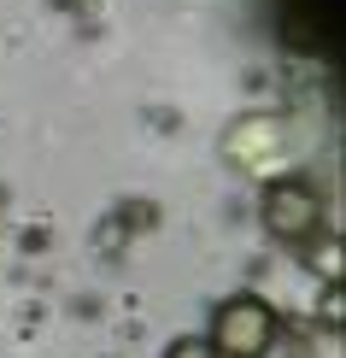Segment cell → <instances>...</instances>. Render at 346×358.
Returning <instances> with one entry per match:
<instances>
[{
    "instance_id": "1",
    "label": "cell",
    "mask_w": 346,
    "mask_h": 358,
    "mask_svg": "<svg viewBox=\"0 0 346 358\" xmlns=\"http://www.w3.org/2000/svg\"><path fill=\"white\" fill-rule=\"evenodd\" d=\"M270 335H276V311L259 294H235V300L217 306V323H212L206 341L217 347V358H264Z\"/></svg>"
},
{
    "instance_id": "2",
    "label": "cell",
    "mask_w": 346,
    "mask_h": 358,
    "mask_svg": "<svg viewBox=\"0 0 346 358\" xmlns=\"http://www.w3.org/2000/svg\"><path fill=\"white\" fill-rule=\"evenodd\" d=\"M317 194L305 182H276L264 194V223L276 241H305V235H317Z\"/></svg>"
},
{
    "instance_id": "3",
    "label": "cell",
    "mask_w": 346,
    "mask_h": 358,
    "mask_svg": "<svg viewBox=\"0 0 346 358\" xmlns=\"http://www.w3.org/2000/svg\"><path fill=\"white\" fill-rule=\"evenodd\" d=\"M164 358H217V347H212L206 335H182L171 352H164Z\"/></svg>"
},
{
    "instance_id": "4",
    "label": "cell",
    "mask_w": 346,
    "mask_h": 358,
    "mask_svg": "<svg viewBox=\"0 0 346 358\" xmlns=\"http://www.w3.org/2000/svg\"><path fill=\"white\" fill-rule=\"evenodd\" d=\"M323 317H329V323H340V288H329V294H323Z\"/></svg>"
}]
</instances>
